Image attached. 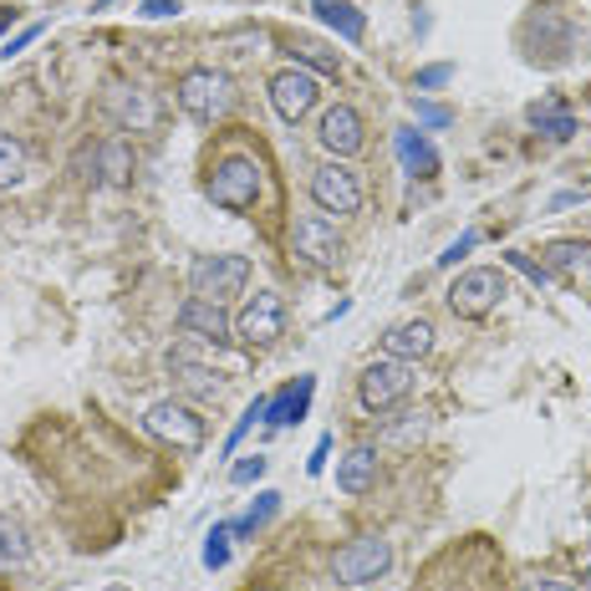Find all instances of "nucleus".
Returning <instances> with one entry per match:
<instances>
[{
	"label": "nucleus",
	"instance_id": "1",
	"mask_svg": "<svg viewBox=\"0 0 591 591\" xmlns=\"http://www.w3.org/2000/svg\"><path fill=\"white\" fill-rule=\"evenodd\" d=\"M520 46L536 66H566L577 52V27L561 6H536V11L520 21Z\"/></svg>",
	"mask_w": 591,
	"mask_h": 591
},
{
	"label": "nucleus",
	"instance_id": "2",
	"mask_svg": "<svg viewBox=\"0 0 591 591\" xmlns=\"http://www.w3.org/2000/svg\"><path fill=\"white\" fill-rule=\"evenodd\" d=\"M179 107L194 123H220L235 107V77L220 66H189L179 77Z\"/></svg>",
	"mask_w": 591,
	"mask_h": 591
},
{
	"label": "nucleus",
	"instance_id": "3",
	"mask_svg": "<svg viewBox=\"0 0 591 591\" xmlns=\"http://www.w3.org/2000/svg\"><path fill=\"white\" fill-rule=\"evenodd\" d=\"M408 393H413V362H398V357H378L357 378V398L368 413H393Z\"/></svg>",
	"mask_w": 591,
	"mask_h": 591
},
{
	"label": "nucleus",
	"instance_id": "4",
	"mask_svg": "<svg viewBox=\"0 0 591 591\" xmlns=\"http://www.w3.org/2000/svg\"><path fill=\"white\" fill-rule=\"evenodd\" d=\"M505 296H510L505 271H495V265H474V271H464V276L448 286V312L464 316V321H479V316H489Z\"/></svg>",
	"mask_w": 591,
	"mask_h": 591
},
{
	"label": "nucleus",
	"instance_id": "5",
	"mask_svg": "<svg viewBox=\"0 0 591 591\" xmlns=\"http://www.w3.org/2000/svg\"><path fill=\"white\" fill-rule=\"evenodd\" d=\"M144 429L154 439H163V444H173L179 454H199L204 448V419H199V408L179 403V398H163V403H154L144 413Z\"/></svg>",
	"mask_w": 591,
	"mask_h": 591
},
{
	"label": "nucleus",
	"instance_id": "6",
	"mask_svg": "<svg viewBox=\"0 0 591 591\" xmlns=\"http://www.w3.org/2000/svg\"><path fill=\"white\" fill-rule=\"evenodd\" d=\"M281 331H286V302L276 291H255L235 316V342H245L250 352H265L281 342Z\"/></svg>",
	"mask_w": 591,
	"mask_h": 591
},
{
	"label": "nucleus",
	"instance_id": "7",
	"mask_svg": "<svg viewBox=\"0 0 591 591\" xmlns=\"http://www.w3.org/2000/svg\"><path fill=\"white\" fill-rule=\"evenodd\" d=\"M312 199L321 214H357L362 210V173L352 169V163H342V158H331V163H321V169L312 173Z\"/></svg>",
	"mask_w": 591,
	"mask_h": 591
},
{
	"label": "nucleus",
	"instance_id": "8",
	"mask_svg": "<svg viewBox=\"0 0 591 591\" xmlns=\"http://www.w3.org/2000/svg\"><path fill=\"white\" fill-rule=\"evenodd\" d=\"M103 113L123 133H158V123H163V103L138 82H113L103 97Z\"/></svg>",
	"mask_w": 591,
	"mask_h": 591
},
{
	"label": "nucleus",
	"instance_id": "9",
	"mask_svg": "<svg viewBox=\"0 0 591 591\" xmlns=\"http://www.w3.org/2000/svg\"><path fill=\"white\" fill-rule=\"evenodd\" d=\"M250 286V261L245 255H204V261H194V271H189V291L194 296H204V302H230V296H240V291Z\"/></svg>",
	"mask_w": 591,
	"mask_h": 591
},
{
	"label": "nucleus",
	"instance_id": "10",
	"mask_svg": "<svg viewBox=\"0 0 591 591\" xmlns=\"http://www.w3.org/2000/svg\"><path fill=\"white\" fill-rule=\"evenodd\" d=\"M388 566H393V546H388V540L382 536H357V540H347L342 551H337L331 571H337L342 587H368V581H378Z\"/></svg>",
	"mask_w": 591,
	"mask_h": 591
},
{
	"label": "nucleus",
	"instance_id": "11",
	"mask_svg": "<svg viewBox=\"0 0 591 591\" xmlns=\"http://www.w3.org/2000/svg\"><path fill=\"white\" fill-rule=\"evenodd\" d=\"M210 199L220 210H250L255 199H261V163L255 158H224L220 169L210 173Z\"/></svg>",
	"mask_w": 591,
	"mask_h": 591
},
{
	"label": "nucleus",
	"instance_id": "12",
	"mask_svg": "<svg viewBox=\"0 0 591 591\" xmlns=\"http://www.w3.org/2000/svg\"><path fill=\"white\" fill-rule=\"evenodd\" d=\"M316 103H321V77H312L302 66H286V72L271 77V107H276V118L302 123Z\"/></svg>",
	"mask_w": 591,
	"mask_h": 591
},
{
	"label": "nucleus",
	"instance_id": "13",
	"mask_svg": "<svg viewBox=\"0 0 591 591\" xmlns=\"http://www.w3.org/2000/svg\"><path fill=\"white\" fill-rule=\"evenodd\" d=\"M179 331L194 337V342H204V347L235 342V321H230V312H224L220 302H204V296H189V302L179 306Z\"/></svg>",
	"mask_w": 591,
	"mask_h": 591
},
{
	"label": "nucleus",
	"instance_id": "14",
	"mask_svg": "<svg viewBox=\"0 0 591 591\" xmlns=\"http://www.w3.org/2000/svg\"><path fill=\"white\" fill-rule=\"evenodd\" d=\"M316 144L327 148L331 158H352L357 148L368 144V128H362V113H357V107H347V103L327 107V113H321V123H316Z\"/></svg>",
	"mask_w": 591,
	"mask_h": 591
},
{
	"label": "nucleus",
	"instance_id": "15",
	"mask_svg": "<svg viewBox=\"0 0 591 591\" xmlns=\"http://www.w3.org/2000/svg\"><path fill=\"white\" fill-rule=\"evenodd\" d=\"M291 245H296V255H302L306 265H321V271L342 261V235H337V224H331L327 214H306V220H296Z\"/></svg>",
	"mask_w": 591,
	"mask_h": 591
},
{
	"label": "nucleus",
	"instance_id": "16",
	"mask_svg": "<svg viewBox=\"0 0 591 591\" xmlns=\"http://www.w3.org/2000/svg\"><path fill=\"white\" fill-rule=\"evenodd\" d=\"M169 372L179 378V388H184L189 398H199V403H220L224 388H230V382H224L220 372H210L204 362H194V357H189L184 347H179V352H169Z\"/></svg>",
	"mask_w": 591,
	"mask_h": 591
},
{
	"label": "nucleus",
	"instance_id": "17",
	"mask_svg": "<svg viewBox=\"0 0 591 591\" xmlns=\"http://www.w3.org/2000/svg\"><path fill=\"white\" fill-rule=\"evenodd\" d=\"M93 184H107L118 189L133 179V148L123 144V138H103V144H93V173H87Z\"/></svg>",
	"mask_w": 591,
	"mask_h": 591
},
{
	"label": "nucleus",
	"instance_id": "18",
	"mask_svg": "<svg viewBox=\"0 0 591 591\" xmlns=\"http://www.w3.org/2000/svg\"><path fill=\"white\" fill-rule=\"evenodd\" d=\"M312 393H316V378H296L291 388H281V393L271 398L265 423H271V429H291V423H302L306 413H312Z\"/></svg>",
	"mask_w": 591,
	"mask_h": 591
},
{
	"label": "nucleus",
	"instance_id": "19",
	"mask_svg": "<svg viewBox=\"0 0 591 591\" xmlns=\"http://www.w3.org/2000/svg\"><path fill=\"white\" fill-rule=\"evenodd\" d=\"M382 352L388 357H398V362H419V357H429L434 352V327L429 321H398L388 337H382Z\"/></svg>",
	"mask_w": 591,
	"mask_h": 591
},
{
	"label": "nucleus",
	"instance_id": "20",
	"mask_svg": "<svg viewBox=\"0 0 591 591\" xmlns=\"http://www.w3.org/2000/svg\"><path fill=\"white\" fill-rule=\"evenodd\" d=\"M372 485H378V448L372 444L347 448V460L337 464V489L342 495H368Z\"/></svg>",
	"mask_w": 591,
	"mask_h": 591
},
{
	"label": "nucleus",
	"instance_id": "21",
	"mask_svg": "<svg viewBox=\"0 0 591 591\" xmlns=\"http://www.w3.org/2000/svg\"><path fill=\"white\" fill-rule=\"evenodd\" d=\"M526 118L536 133H546L551 144H566L571 133H577V118H571V107L561 103V97H546V103H530L526 107Z\"/></svg>",
	"mask_w": 591,
	"mask_h": 591
},
{
	"label": "nucleus",
	"instance_id": "22",
	"mask_svg": "<svg viewBox=\"0 0 591 591\" xmlns=\"http://www.w3.org/2000/svg\"><path fill=\"white\" fill-rule=\"evenodd\" d=\"M393 144H398V158H403V169L413 173V179H434L439 173V154H434V144H429L419 128H403Z\"/></svg>",
	"mask_w": 591,
	"mask_h": 591
},
{
	"label": "nucleus",
	"instance_id": "23",
	"mask_svg": "<svg viewBox=\"0 0 591 591\" xmlns=\"http://www.w3.org/2000/svg\"><path fill=\"white\" fill-rule=\"evenodd\" d=\"M312 11L321 27H331L342 41H362V31H368V21H362V11L352 0H312Z\"/></svg>",
	"mask_w": 591,
	"mask_h": 591
},
{
	"label": "nucleus",
	"instance_id": "24",
	"mask_svg": "<svg viewBox=\"0 0 591 591\" xmlns=\"http://www.w3.org/2000/svg\"><path fill=\"white\" fill-rule=\"evenodd\" d=\"M276 515H281V495H276V489H261V495H255V505H250L245 515H235V520H224V526H230V536L250 540V536H255V530H265V526H271Z\"/></svg>",
	"mask_w": 591,
	"mask_h": 591
},
{
	"label": "nucleus",
	"instance_id": "25",
	"mask_svg": "<svg viewBox=\"0 0 591 591\" xmlns=\"http://www.w3.org/2000/svg\"><path fill=\"white\" fill-rule=\"evenodd\" d=\"M31 566V536L21 520H0V571H21Z\"/></svg>",
	"mask_w": 591,
	"mask_h": 591
},
{
	"label": "nucleus",
	"instance_id": "26",
	"mask_svg": "<svg viewBox=\"0 0 591 591\" xmlns=\"http://www.w3.org/2000/svg\"><path fill=\"white\" fill-rule=\"evenodd\" d=\"M546 255V271H587L591 265V240H551V245L540 250Z\"/></svg>",
	"mask_w": 591,
	"mask_h": 591
},
{
	"label": "nucleus",
	"instance_id": "27",
	"mask_svg": "<svg viewBox=\"0 0 591 591\" xmlns=\"http://www.w3.org/2000/svg\"><path fill=\"white\" fill-rule=\"evenodd\" d=\"M291 62L312 72V77H337V56L327 46H316V41H291Z\"/></svg>",
	"mask_w": 591,
	"mask_h": 591
},
{
	"label": "nucleus",
	"instance_id": "28",
	"mask_svg": "<svg viewBox=\"0 0 591 591\" xmlns=\"http://www.w3.org/2000/svg\"><path fill=\"white\" fill-rule=\"evenodd\" d=\"M21 179H27V148L11 133H0V189H15Z\"/></svg>",
	"mask_w": 591,
	"mask_h": 591
},
{
	"label": "nucleus",
	"instance_id": "29",
	"mask_svg": "<svg viewBox=\"0 0 591 591\" xmlns=\"http://www.w3.org/2000/svg\"><path fill=\"white\" fill-rule=\"evenodd\" d=\"M224 561H230V526H214L210 540H204V566H210V571H220Z\"/></svg>",
	"mask_w": 591,
	"mask_h": 591
},
{
	"label": "nucleus",
	"instance_id": "30",
	"mask_svg": "<svg viewBox=\"0 0 591 591\" xmlns=\"http://www.w3.org/2000/svg\"><path fill=\"white\" fill-rule=\"evenodd\" d=\"M265 408H271V398H255V403H250L245 413H240V423H235V429H230V439H224V454H230V448H235L240 439L250 434V423H255V419H265Z\"/></svg>",
	"mask_w": 591,
	"mask_h": 591
},
{
	"label": "nucleus",
	"instance_id": "31",
	"mask_svg": "<svg viewBox=\"0 0 591 591\" xmlns=\"http://www.w3.org/2000/svg\"><path fill=\"white\" fill-rule=\"evenodd\" d=\"M265 469H271V460H265V454H245V460L230 469V479H235V485H255Z\"/></svg>",
	"mask_w": 591,
	"mask_h": 591
},
{
	"label": "nucleus",
	"instance_id": "32",
	"mask_svg": "<svg viewBox=\"0 0 591 591\" xmlns=\"http://www.w3.org/2000/svg\"><path fill=\"white\" fill-rule=\"evenodd\" d=\"M505 261H510V265H515V271H520V276H526V281H536V286H546V281H551V271H546V265H536V261H530L526 250H505Z\"/></svg>",
	"mask_w": 591,
	"mask_h": 591
},
{
	"label": "nucleus",
	"instance_id": "33",
	"mask_svg": "<svg viewBox=\"0 0 591 591\" xmlns=\"http://www.w3.org/2000/svg\"><path fill=\"white\" fill-rule=\"evenodd\" d=\"M448 77H454V66H448V62H434V66H423L419 77H413V87H419V93H434V87H444Z\"/></svg>",
	"mask_w": 591,
	"mask_h": 591
},
{
	"label": "nucleus",
	"instance_id": "34",
	"mask_svg": "<svg viewBox=\"0 0 591 591\" xmlns=\"http://www.w3.org/2000/svg\"><path fill=\"white\" fill-rule=\"evenodd\" d=\"M413 113H419V123H429V128H448L454 123V113L439 103H423V97H413Z\"/></svg>",
	"mask_w": 591,
	"mask_h": 591
},
{
	"label": "nucleus",
	"instance_id": "35",
	"mask_svg": "<svg viewBox=\"0 0 591 591\" xmlns=\"http://www.w3.org/2000/svg\"><path fill=\"white\" fill-rule=\"evenodd\" d=\"M474 245H479V235H474V230H464V235L454 240V245H448L444 255H439V265H460V261H464V255H469Z\"/></svg>",
	"mask_w": 591,
	"mask_h": 591
},
{
	"label": "nucleus",
	"instance_id": "36",
	"mask_svg": "<svg viewBox=\"0 0 591 591\" xmlns=\"http://www.w3.org/2000/svg\"><path fill=\"white\" fill-rule=\"evenodd\" d=\"M179 11H184L179 0H144V15H148V21H169V15H179Z\"/></svg>",
	"mask_w": 591,
	"mask_h": 591
},
{
	"label": "nucleus",
	"instance_id": "37",
	"mask_svg": "<svg viewBox=\"0 0 591 591\" xmlns=\"http://www.w3.org/2000/svg\"><path fill=\"white\" fill-rule=\"evenodd\" d=\"M36 36H41V27H27V31H15V36L6 41V46H0V56H15V52H27V46H31V41H36Z\"/></svg>",
	"mask_w": 591,
	"mask_h": 591
},
{
	"label": "nucleus",
	"instance_id": "38",
	"mask_svg": "<svg viewBox=\"0 0 591 591\" xmlns=\"http://www.w3.org/2000/svg\"><path fill=\"white\" fill-rule=\"evenodd\" d=\"M520 591H571V581H561V577H536V581H526Z\"/></svg>",
	"mask_w": 591,
	"mask_h": 591
},
{
	"label": "nucleus",
	"instance_id": "39",
	"mask_svg": "<svg viewBox=\"0 0 591 591\" xmlns=\"http://www.w3.org/2000/svg\"><path fill=\"white\" fill-rule=\"evenodd\" d=\"M327 454H331V439H316V448H312V460H306V469H312V474H321V464H327Z\"/></svg>",
	"mask_w": 591,
	"mask_h": 591
},
{
	"label": "nucleus",
	"instance_id": "40",
	"mask_svg": "<svg viewBox=\"0 0 591 591\" xmlns=\"http://www.w3.org/2000/svg\"><path fill=\"white\" fill-rule=\"evenodd\" d=\"M15 27V6H0V36Z\"/></svg>",
	"mask_w": 591,
	"mask_h": 591
},
{
	"label": "nucleus",
	"instance_id": "41",
	"mask_svg": "<svg viewBox=\"0 0 591 591\" xmlns=\"http://www.w3.org/2000/svg\"><path fill=\"white\" fill-rule=\"evenodd\" d=\"M103 6H113V0H97V11H103Z\"/></svg>",
	"mask_w": 591,
	"mask_h": 591
},
{
	"label": "nucleus",
	"instance_id": "42",
	"mask_svg": "<svg viewBox=\"0 0 591 591\" xmlns=\"http://www.w3.org/2000/svg\"><path fill=\"white\" fill-rule=\"evenodd\" d=\"M587 581H591V571H587Z\"/></svg>",
	"mask_w": 591,
	"mask_h": 591
},
{
	"label": "nucleus",
	"instance_id": "43",
	"mask_svg": "<svg viewBox=\"0 0 591 591\" xmlns=\"http://www.w3.org/2000/svg\"><path fill=\"white\" fill-rule=\"evenodd\" d=\"M352 591H357V587H352Z\"/></svg>",
	"mask_w": 591,
	"mask_h": 591
}]
</instances>
